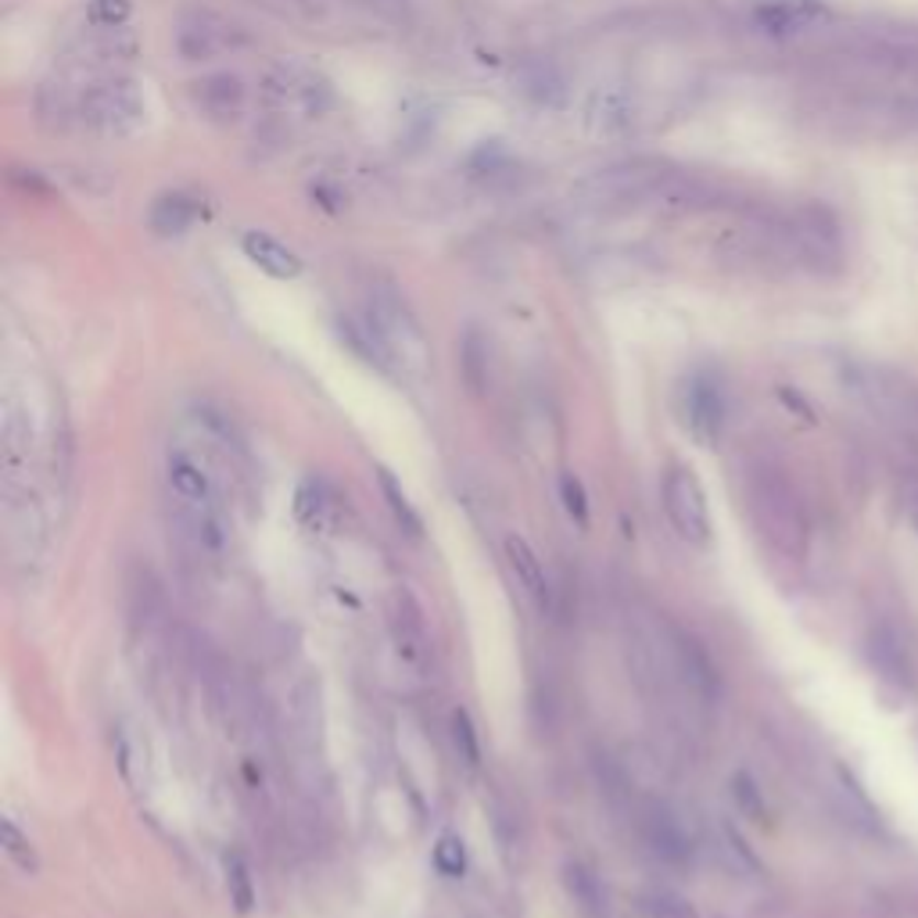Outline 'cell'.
Here are the masks:
<instances>
[{"instance_id":"1","label":"cell","mask_w":918,"mask_h":918,"mask_svg":"<svg viewBox=\"0 0 918 918\" xmlns=\"http://www.w3.org/2000/svg\"><path fill=\"white\" fill-rule=\"evenodd\" d=\"M40 126L90 141H130L147 126V93L115 68H76L47 79L36 93Z\"/></svg>"},{"instance_id":"2","label":"cell","mask_w":918,"mask_h":918,"mask_svg":"<svg viewBox=\"0 0 918 918\" xmlns=\"http://www.w3.org/2000/svg\"><path fill=\"white\" fill-rule=\"evenodd\" d=\"M258 104L284 122H320L338 108V87L320 65L306 58L273 62L255 87Z\"/></svg>"},{"instance_id":"3","label":"cell","mask_w":918,"mask_h":918,"mask_svg":"<svg viewBox=\"0 0 918 918\" xmlns=\"http://www.w3.org/2000/svg\"><path fill=\"white\" fill-rule=\"evenodd\" d=\"M173 51L176 58L187 65H209L230 54H241L252 44L248 25L237 22L226 11L204 8V4H187L184 11H176L173 19Z\"/></svg>"},{"instance_id":"4","label":"cell","mask_w":918,"mask_h":918,"mask_svg":"<svg viewBox=\"0 0 918 918\" xmlns=\"http://www.w3.org/2000/svg\"><path fill=\"white\" fill-rule=\"evenodd\" d=\"M363 317L377 327V334L385 338V345L391 349L395 363H399L402 374H428L431 363V345L428 334H423L420 320L413 317V309L406 306V298L395 291L391 284H374L366 295Z\"/></svg>"},{"instance_id":"5","label":"cell","mask_w":918,"mask_h":918,"mask_svg":"<svg viewBox=\"0 0 918 918\" xmlns=\"http://www.w3.org/2000/svg\"><path fill=\"white\" fill-rule=\"evenodd\" d=\"M778 230L786 237L793 263L815 273H836L847 258L843 226L826 204H797L786 215H778Z\"/></svg>"},{"instance_id":"6","label":"cell","mask_w":918,"mask_h":918,"mask_svg":"<svg viewBox=\"0 0 918 918\" xmlns=\"http://www.w3.org/2000/svg\"><path fill=\"white\" fill-rule=\"evenodd\" d=\"M854 391L897 442L918 438V385L908 374H900L894 366L865 363L854 369Z\"/></svg>"},{"instance_id":"7","label":"cell","mask_w":918,"mask_h":918,"mask_svg":"<svg viewBox=\"0 0 918 918\" xmlns=\"http://www.w3.org/2000/svg\"><path fill=\"white\" fill-rule=\"evenodd\" d=\"M750 510L757 528L768 534L783 553L797 556L804 550V517L797 496L789 491L786 477L778 471L757 467L750 477Z\"/></svg>"},{"instance_id":"8","label":"cell","mask_w":918,"mask_h":918,"mask_svg":"<svg viewBox=\"0 0 918 918\" xmlns=\"http://www.w3.org/2000/svg\"><path fill=\"white\" fill-rule=\"evenodd\" d=\"M187 104L204 126L234 130L252 108V87L234 68H212L187 84Z\"/></svg>"},{"instance_id":"9","label":"cell","mask_w":918,"mask_h":918,"mask_svg":"<svg viewBox=\"0 0 918 918\" xmlns=\"http://www.w3.org/2000/svg\"><path fill=\"white\" fill-rule=\"evenodd\" d=\"M832 22H836V11L826 0H757L750 8L753 33L764 40H778V44L826 33Z\"/></svg>"},{"instance_id":"10","label":"cell","mask_w":918,"mask_h":918,"mask_svg":"<svg viewBox=\"0 0 918 918\" xmlns=\"http://www.w3.org/2000/svg\"><path fill=\"white\" fill-rule=\"evenodd\" d=\"M664 513L671 520V528L678 531L682 542L689 545H707L710 542V506L707 491L689 467L675 463L664 474Z\"/></svg>"},{"instance_id":"11","label":"cell","mask_w":918,"mask_h":918,"mask_svg":"<svg viewBox=\"0 0 918 918\" xmlns=\"http://www.w3.org/2000/svg\"><path fill=\"white\" fill-rule=\"evenodd\" d=\"M682 413H685V428L700 445H715L721 431H725V413H729V402H725L721 385L710 374H693L689 385H685L682 395Z\"/></svg>"},{"instance_id":"12","label":"cell","mask_w":918,"mask_h":918,"mask_svg":"<svg viewBox=\"0 0 918 918\" xmlns=\"http://www.w3.org/2000/svg\"><path fill=\"white\" fill-rule=\"evenodd\" d=\"M585 126L602 141H618L635 126V93L624 84H602L585 101Z\"/></svg>"},{"instance_id":"13","label":"cell","mask_w":918,"mask_h":918,"mask_svg":"<svg viewBox=\"0 0 918 918\" xmlns=\"http://www.w3.org/2000/svg\"><path fill=\"white\" fill-rule=\"evenodd\" d=\"M204 212H209V204H204L198 190H184V187L162 190L147 209V230L162 241L187 237L204 219Z\"/></svg>"},{"instance_id":"14","label":"cell","mask_w":918,"mask_h":918,"mask_svg":"<svg viewBox=\"0 0 918 918\" xmlns=\"http://www.w3.org/2000/svg\"><path fill=\"white\" fill-rule=\"evenodd\" d=\"M241 255L248 258V263L266 273L273 280H298L301 273H306V263H301V255L291 248L287 241H280L277 234H269V230H244L241 234Z\"/></svg>"},{"instance_id":"15","label":"cell","mask_w":918,"mask_h":918,"mask_svg":"<svg viewBox=\"0 0 918 918\" xmlns=\"http://www.w3.org/2000/svg\"><path fill=\"white\" fill-rule=\"evenodd\" d=\"M391 639H395V646H399V656L406 664H413L417 671L428 667V656H431L428 628H423L420 607L406 588H399V593L391 596Z\"/></svg>"},{"instance_id":"16","label":"cell","mask_w":918,"mask_h":918,"mask_svg":"<svg viewBox=\"0 0 918 918\" xmlns=\"http://www.w3.org/2000/svg\"><path fill=\"white\" fill-rule=\"evenodd\" d=\"M642 840L650 843L653 854H661L664 861H685L693 854L689 847V836L682 829V818L671 811L664 804H650L646 811H642Z\"/></svg>"},{"instance_id":"17","label":"cell","mask_w":918,"mask_h":918,"mask_svg":"<svg viewBox=\"0 0 918 918\" xmlns=\"http://www.w3.org/2000/svg\"><path fill=\"white\" fill-rule=\"evenodd\" d=\"M169 485H173L176 502H195V506L219 502L212 477L204 474V467L190 456V452H173L169 456Z\"/></svg>"},{"instance_id":"18","label":"cell","mask_w":918,"mask_h":918,"mask_svg":"<svg viewBox=\"0 0 918 918\" xmlns=\"http://www.w3.org/2000/svg\"><path fill=\"white\" fill-rule=\"evenodd\" d=\"M506 560H510V567L513 574L520 578V585H524V593L539 602V607H545V596H550V582H545V571H542V560L534 556L531 545L520 539V534H510L506 539Z\"/></svg>"},{"instance_id":"19","label":"cell","mask_w":918,"mask_h":918,"mask_svg":"<svg viewBox=\"0 0 918 918\" xmlns=\"http://www.w3.org/2000/svg\"><path fill=\"white\" fill-rule=\"evenodd\" d=\"M334 502L338 499H334V491L327 488V482H320V477H306L295 491V517L309 531H323L334 517Z\"/></svg>"},{"instance_id":"20","label":"cell","mask_w":918,"mask_h":918,"mask_svg":"<svg viewBox=\"0 0 918 918\" xmlns=\"http://www.w3.org/2000/svg\"><path fill=\"white\" fill-rule=\"evenodd\" d=\"M678 664H682L685 682H689L700 696L710 700V696L718 693V671H715L710 656L704 653V646L696 639H685V635L678 639Z\"/></svg>"},{"instance_id":"21","label":"cell","mask_w":918,"mask_h":918,"mask_svg":"<svg viewBox=\"0 0 918 918\" xmlns=\"http://www.w3.org/2000/svg\"><path fill=\"white\" fill-rule=\"evenodd\" d=\"M377 485H380V496H385V502H388V510H391V517H395V524H399L406 534H417L423 531V517L417 513V506L409 502V496H406V488L399 485V477H395L388 467H377Z\"/></svg>"},{"instance_id":"22","label":"cell","mask_w":918,"mask_h":918,"mask_svg":"<svg viewBox=\"0 0 918 918\" xmlns=\"http://www.w3.org/2000/svg\"><path fill=\"white\" fill-rule=\"evenodd\" d=\"M460 369H463V380H467V388L474 395H485L488 388V345L485 338L477 331H467L460 345Z\"/></svg>"},{"instance_id":"23","label":"cell","mask_w":918,"mask_h":918,"mask_svg":"<svg viewBox=\"0 0 918 918\" xmlns=\"http://www.w3.org/2000/svg\"><path fill=\"white\" fill-rule=\"evenodd\" d=\"M0 847H4L8 861H11V865H15L19 872H25V875H36V872H40V854H36V847H33L30 836H25V832L15 826V818H4V821H0Z\"/></svg>"},{"instance_id":"24","label":"cell","mask_w":918,"mask_h":918,"mask_svg":"<svg viewBox=\"0 0 918 918\" xmlns=\"http://www.w3.org/2000/svg\"><path fill=\"white\" fill-rule=\"evenodd\" d=\"M87 30H130L133 0H87Z\"/></svg>"},{"instance_id":"25","label":"cell","mask_w":918,"mask_h":918,"mask_svg":"<svg viewBox=\"0 0 918 918\" xmlns=\"http://www.w3.org/2000/svg\"><path fill=\"white\" fill-rule=\"evenodd\" d=\"M872 661L880 664V671L886 678H894L897 685H908L911 682V664H908V653L897 639L889 635H875L872 639Z\"/></svg>"},{"instance_id":"26","label":"cell","mask_w":918,"mask_h":918,"mask_svg":"<svg viewBox=\"0 0 918 918\" xmlns=\"http://www.w3.org/2000/svg\"><path fill=\"white\" fill-rule=\"evenodd\" d=\"M564 886H567V894L574 897V904L585 911V915H596L602 908V889H599V880L593 872H588L585 865H567L564 869Z\"/></svg>"},{"instance_id":"27","label":"cell","mask_w":918,"mask_h":918,"mask_svg":"<svg viewBox=\"0 0 918 918\" xmlns=\"http://www.w3.org/2000/svg\"><path fill=\"white\" fill-rule=\"evenodd\" d=\"M226 889H230V904L237 908V915H248L255 908L252 872L244 865L241 854H226Z\"/></svg>"},{"instance_id":"28","label":"cell","mask_w":918,"mask_h":918,"mask_svg":"<svg viewBox=\"0 0 918 918\" xmlns=\"http://www.w3.org/2000/svg\"><path fill=\"white\" fill-rule=\"evenodd\" d=\"M452 743H456V753H460V761L467 764V768L474 772L477 764H482V743H477V729H474V721L467 710H452Z\"/></svg>"},{"instance_id":"29","label":"cell","mask_w":918,"mask_h":918,"mask_svg":"<svg viewBox=\"0 0 918 918\" xmlns=\"http://www.w3.org/2000/svg\"><path fill=\"white\" fill-rule=\"evenodd\" d=\"M434 869L438 875H445V880H460L463 872H467V847H463L460 836H442L434 847Z\"/></svg>"},{"instance_id":"30","label":"cell","mask_w":918,"mask_h":918,"mask_svg":"<svg viewBox=\"0 0 918 918\" xmlns=\"http://www.w3.org/2000/svg\"><path fill=\"white\" fill-rule=\"evenodd\" d=\"M560 502H564V510H567V517L574 520V524L588 528V496H585L582 477H574V474L560 477Z\"/></svg>"},{"instance_id":"31","label":"cell","mask_w":918,"mask_h":918,"mask_svg":"<svg viewBox=\"0 0 918 918\" xmlns=\"http://www.w3.org/2000/svg\"><path fill=\"white\" fill-rule=\"evenodd\" d=\"M642 915L646 918H696V911L689 908V900L667 894V889H656V894L642 897Z\"/></svg>"},{"instance_id":"32","label":"cell","mask_w":918,"mask_h":918,"mask_svg":"<svg viewBox=\"0 0 918 918\" xmlns=\"http://www.w3.org/2000/svg\"><path fill=\"white\" fill-rule=\"evenodd\" d=\"M732 789H735V800H739V807H743V811H750L753 818L761 821V818H764V800H761L757 786H753V778L739 772V775L732 778Z\"/></svg>"}]
</instances>
